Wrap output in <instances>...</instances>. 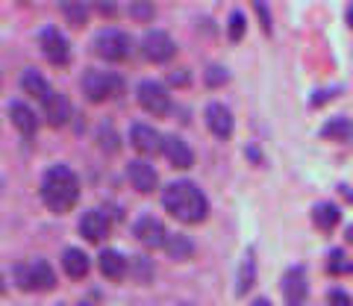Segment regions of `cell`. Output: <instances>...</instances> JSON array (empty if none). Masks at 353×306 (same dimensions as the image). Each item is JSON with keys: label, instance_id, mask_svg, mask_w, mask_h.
Here are the masks:
<instances>
[{"label": "cell", "instance_id": "2e32d148", "mask_svg": "<svg viewBox=\"0 0 353 306\" xmlns=\"http://www.w3.org/2000/svg\"><path fill=\"white\" fill-rule=\"evenodd\" d=\"M80 233L88 238V242H103V238L109 236L106 215H101V212H85L80 218Z\"/></svg>", "mask_w": 353, "mask_h": 306}, {"label": "cell", "instance_id": "9a60e30c", "mask_svg": "<svg viewBox=\"0 0 353 306\" xmlns=\"http://www.w3.org/2000/svg\"><path fill=\"white\" fill-rule=\"evenodd\" d=\"M130 145L141 153H159L162 150V136L148 124H136L130 130Z\"/></svg>", "mask_w": 353, "mask_h": 306}, {"label": "cell", "instance_id": "603a6c76", "mask_svg": "<svg viewBox=\"0 0 353 306\" xmlns=\"http://www.w3.org/2000/svg\"><path fill=\"white\" fill-rule=\"evenodd\" d=\"M253 280H256V262H253V254H248L239 271V294H245L253 286Z\"/></svg>", "mask_w": 353, "mask_h": 306}, {"label": "cell", "instance_id": "4dcf8cb0", "mask_svg": "<svg viewBox=\"0 0 353 306\" xmlns=\"http://www.w3.org/2000/svg\"><path fill=\"white\" fill-rule=\"evenodd\" d=\"M253 306H271V303L265 300V298H259V300H253Z\"/></svg>", "mask_w": 353, "mask_h": 306}, {"label": "cell", "instance_id": "6da1fadb", "mask_svg": "<svg viewBox=\"0 0 353 306\" xmlns=\"http://www.w3.org/2000/svg\"><path fill=\"white\" fill-rule=\"evenodd\" d=\"M162 203H165V210H168L176 221H183V224H201V221H206V215H209L206 194L189 180L171 183L168 189L162 192Z\"/></svg>", "mask_w": 353, "mask_h": 306}, {"label": "cell", "instance_id": "7402d4cb", "mask_svg": "<svg viewBox=\"0 0 353 306\" xmlns=\"http://www.w3.org/2000/svg\"><path fill=\"white\" fill-rule=\"evenodd\" d=\"M24 92H27V94H36L39 101H44V97H48V92H50V85H48V80H44L41 74L27 71V74H24Z\"/></svg>", "mask_w": 353, "mask_h": 306}, {"label": "cell", "instance_id": "4316f807", "mask_svg": "<svg viewBox=\"0 0 353 306\" xmlns=\"http://www.w3.org/2000/svg\"><path fill=\"white\" fill-rule=\"evenodd\" d=\"M130 15L145 21V18H150V15H153V6H150V3H132V6H130Z\"/></svg>", "mask_w": 353, "mask_h": 306}, {"label": "cell", "instance_id": "4fadbf2b", "mask_svg": "<svg viewBox=\"0 0 353 306\" xmlns=\"http://www.w3.org/2000/svg\"><path fill=\"white\" fill-rule=\"evenodd\" d=\"M206 124L218 139H230L233 136V127H236L233 112H230L224 103H209L206 106Z\"/></svg>", "mask_w": 353, "mask_h": 306}, {"label": "cell", "instance_id": "ba28073f", "mask_svg": "<svg viewBox=\"0 0 353 306\" xmlns=\"http://www.w3.org/2000/svg\"><path fill=\"white\" fill-rule=\"evenodd\" d=\"M41 50H44V57H48L53 65H65L71 59L68 39H65L59 30H53V27L41 32Z\"/></svg>", "mask_w": 353, "mask_h": 306}, {"label": "cell", "instance_id": "1f68e13d", "mask_svg": "<svg viewBox=\"0 0 353 306\" xmlns=\"http://www.w3.org/2000/svg\"><path fill=\"white\" fill-rule=\"evenodd\" d=\"M6 292V283H3V274H0V294Z\"/></svg>", "mask_w": 353, "mask_h": 306}, {"label": "cell", "instance_id": "8fae6325", "mask_svg": "<svg viewBox=\"0 0 353 306\" xmlns=\"http://www.w3.org/2000/svg\"><path fill=\"white\" fill-rule=\"evenodd\" d=\"M162 153L168 156L174 168H192L194 165V153L189 147V141H183L180 136H165L162 139Z\"/></svg>", "mask_w": 353, "mask_h": 306}, {"label": "cell", "instance_id": "9c48e42d", "mask_svg": "<svg viewBox=\"0 0 353 306\" xmlns=\"http://www.w3.org/2000/svg\"><path fill=\"white\" fill-rule=\"evenodd\" d=\"M283 294H285V306H303L309 298V283L303 268H292L283 280Z\"/></svg>", "mask_w": 353, "mask_h": 306}, {"label": "cell", "instance_id": "52a82bcc", "mask_svg": "<svg viewBox=\"0 0 353 306\" xmlns=\"http://www.w3.org/2000/svg\"><path fill=\"white\" fill-rule=\"evenodd\" d=\"M141 53H145L150 62H168V59H174L176 45L168 32L150 30V32H145V39H141Z\"/></svg>", "mask_w": 353, "mask_h": 306}, {"label": "cell", "instance_id": "7a4b0ae2", "mask_svg": "<svg viewBox=\"0 0 353 306\" xmlns=\"http://www.w3.org/2000/svg\"><path fill=\"white\" fill-rule=\"evenodd\" d=\"M80 198V180L65 165H53L41 180V201L48 203L50 212H68Z\"/></svg>", "mask_w": 353, "mask_h": 306}, {"label": "cell", "instance_id": "5bb4252c", "mask_svg": "<svg viewBox=\"0 0 353 306\" xmlns=\"http://www.w3.org/2000/svg\"><path fill=\"white\" fill-rule=\"evenodd\" d=\"M41 106H44V115H48V121L53 124V127H62L65 121L71 118V103H68V97L65 94H59V92H48V97L41 101Z\"/></svg>", "mask_w": 353, "mask_h": 306}, {"label": "cell", "instance_id": "484cf974", "mask_svg": "<svg viewBox=\"0 0 353 306\" xmlns=\"http://www.w3.org/2000/svg\"><path fill=\"white\" fill-rule=\"evenodd\" d=\"M241 36H245V15L233 12V15H230V39L241 41Z\"/></svg>", "mask_w": 353, "mask_h": 306}, {"label": "cell", "instance_id": "5b68a950", "mask_svg": "<svg viewBox=\"0 0 353 306\" xmlns=\"http://www.w3.org/2000/svg\"><path fill=\"white\" fill-rule=\"evenodd\" d=\"M15 274H18L21 289H27V292H32V289L50 292L53 286H57V274H53V268L44 259H32L30 265H18Z\"/></svg>", "mask_w": 353, "mask_h": 306}, {"label": "cell", "instance_id": "277c9868", "mask_svg": "<svg viewBox=\"0 0 353 306\" xmlns=\"http://www.w3.org/2000/svg\"><path fill=\"white\" fill-rule=\"evenodd\" d=\"M94 50H97V57H103L106 62H124L130 57V50H132V41H130L127 32L109 27V30L97 32Z\"/></svg>", "mask_w": 353, "mask_h": 306}, {"label": "cell", "instance_id": "e0dca14e", "mask_svg": "<svg viewBox=\"0 0 353 306\" xmlns=\"http://www.w3.org/2000/svg\"><path fill=\"white\" fill-rule=\"evenodd\" d=\"M9 118H12V124L21 130V136H27V139L39 130V118L27 103H9Z\"/></svg>", "mask_w": 353, "mask_h": 306}, {"label": "cell", "instance_id": "836d02e7", "mask_svg": "<svg viewBox=\"0 0 353 306\" xmlns=\"http://www.w3.org/2000/svg\"><path fill=\"white\" fill-rule=\"evenodd\" d=\"M80 306H88V303H80Z\"/></svg>", "mask_w": 353, "mask_h": 306}, {"label": "cell", "instance_id": "d4e9b609", "mask_svg": "<svg viewBox=\"0 0 353 306\" xmlns=\"http://www.w3.org/2000/svg\"><path fill=\"white\" fill-rule=\"evenodd\" d=\"M62 12H65V18H68L74 27H80V24H85L88 9L83 3H62Z\"/></svg>", "mask_w": 353, "mask_h": 306}, {"label": "cell", "instance_id": "3957f363", "mask_svg": "<svg viewBox=\"0 0 353 306\" xmlns=\"http://www.w3.org/2000/svg\"><path fill=\"white\" fill-rule=\"evenodd\" d=\"M121 89H124V83H121L115 74H109V71L88 68L83 74V92L88 94V101H94V103L109 101V97H118Z\"/></svg>", "mask_w": 353, "mask_h": 306}, {"label": "cell", "instance_id": "30bf717a", "mask_svg": "<svg viewBox=\"0 0 353 306\" xmlns=\"http://www.w3.org/2000/svg\"><path fill=\"white\" fill-rule=\"evenodd\" d=\"M136 238L145 247H165V238H168V233H165V227L159 218L153 215H145L136 221Z\"/></svg>", "mask_w": 353, "mask_h": 306}, {"label": "cell", "instance_id": "44dd1931", "mask_svg": "<svg viewBox=\"0 0 353 306\" xmlns=\"http://www.w3.org/2000/svg\"><path fill=\"white\" fill-rule=\"evenodd\" d=\"M339 218H341L339 206H333V203H321V206H315V224L321 227V229H333V227L339 224Z\"/></svg>", "mask_w": 353, "mask_h": 306}, {"label": "cell", "instance_id": "ffe728a7", "mask_svg": "<svg viewBox=\"0 0 353 306\" xmlns=\"http://www.w3.org/2000/svg\"><path fill=\"white\" fill-rule=\"evenodd\" d=\"M165 250H168V256L176 259V262H183V259H192L194 254V242L189 236H168L165 238Z\"/></svg>", "mask_w": 353, "mask_h": 306}, {"label": "cell", "instance_id": "7c38bea8", "mask_svg": "<svg viewBox=\"0 0 353 306\" xmlns=\"http://www.w3.org/2000/svg\"><path fill=\"white\" fill-rule=\"evenodd\" d=\"M127 174H130V183L136 185L141 194H150L153 189H157V183H159L157 168H153L150 162H145V159H132L127 165Z\"/></svg>", "mask_w": 353, "mask_h": 306}, {"label": "cell", "instance_id": "8992f818", "mask_svg": "<svg viewBox=\"0 0 353 306\" xmlns=\"http://www.w3.org/2000/svg\"><path fill=\"white\" fill-rule=\"evenodd\" d=\"M139 103H141V109L145 112H150V115H165L171 109V94L165 92V85L162 83H157V80H145L139 85Z\"/></svg>", "mask_w": 353, "mask_h": 306}, {"label": "cell", "instance_id": "cb8c5ba5", "mask_svg": "<svg viewBox=\"0 0 353 306\" xmlns=\"http://www.w3.org/2000/svg\"><path fill=\"white\" fill-rule=\"evenodd\" d=\"M353 133V127H350V121H347V118H333V121H330L324 130H321V136L324 139H347Z\"/></svg>", "mask_w": 353, "mask_h": 306}, {"label": "cell", "instance_id": "83f0119b", "mask_svg": "<svg viewBox=\"0 0 353 306\" xmlns=\"http://www.w3.org/2000/svg\"><path fill=\"white\" fill-rule=\"evenodd\" d=\"M330 303H333V306H353V300H350V294H347V292H341V289H336V292H330Z\"/></svg>", "mask_w": 353, "mask_h": 306}, {"label": "cell", "instance_id": "d6986e66", "mask_svg": "<svg viewBox=\"0 0 353 306\" xmlns=\"http://www.w3.org/2000/svg\"><path fill=\"white\" fill-rule=\"evenodd\" d=\"M62 268H65V274H68V277L83 280L88 274V256L83 254L80 247H68L62 254Z\"/></svg>", "mask_w": 353, "mask_h": 306}, {"label": "cell", "instance_id": "d6a6232c", "mask_svg": "<svg viewBox=\"0 0 353 306\" xmlns=\"http://www.w3.org/2000/svg\"><path fill=\"white\" fill-rule=\"evenodd\" d=\"M350 242H353V227H350Z\"/></svg>", "mask_w": 353, "mask_h": 306}, {"label": "cell", "instance_id": "f1b7e54d", "mask_svg": "<svg viewBox=\"0 0 353 306\" xmlns=\"http://www.w3.org/2000/svg\"><path fill=\"white\" fill-rule=\"evenodd\" d=\"M206 83H209V85H221V83H227V71H221V68H209V71H206Z\"/></svg>", "mask_w": 353, "mask_h": 306}, {"label": "cell", "instance_id": "ac0fdd59", "mask_svg": "<svg viewBox=\"0 0 353 306\" xmlns=\"http://www.w3.org/2000/svg\"><path fill=\"white\" fill-rule=\"evenodd\" d=\"M130 262L118 254V250H103L101 254V274L106 280H124L127 277Z\"/></svg>", "mask_w": 353, "mask_h": 306}, {"label": "cell", "instance_id": "f546056e", "mask_svg": "<svg viewBox=\"0 0 353 306\" xmlns=\"http://www.w3.org/2000/svg\"><path fill=\"white\" fill-rule=\"evenodd\" d=\"M256 12H259V18H262V27H265V32H271V18H268V9H265L262 3L256 6Z\"/></svg>", "mask_w": 353, "mask_h": 306}]
</instances>
